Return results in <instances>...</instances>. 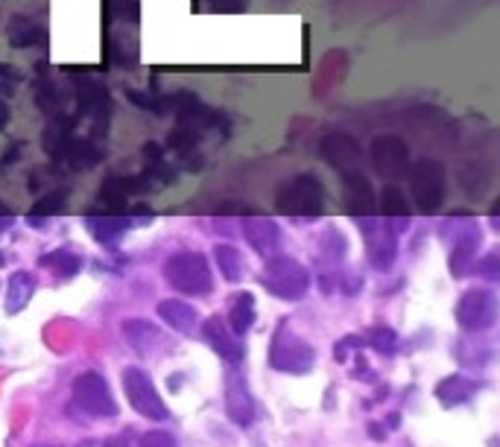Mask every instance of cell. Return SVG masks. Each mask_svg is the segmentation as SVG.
I'll list each match as a JSON object with an SVG mask.
<instances>
[{
    "label": "cell",
    "mask_w": 500,
    "mask_h": 447,
    "mask_svg": "<svg viewBox=\"0 0 500 447\" xmlns=\"http://www.w3.org/2000/svg\"><path fill=\"white\" fill-rule=\"evenodd\" d=\"M275 205H279V211L287 217H319L325 205V187L311 173L293 176L279 187Z\"/></svg>",
    "instance_id": "cell-1"
},
{
    "label": "cell",
    "mask_w": 500,
    "mask_h": 447,
    "mask_svg": "<svg viewBox=\"0 0 500 447\" xmlns=\"http://www.w3.org/2000/svg\"><path fill=\"white\" fill-rule=\"evenodd\" d=\"M164 281L185 295H208L214 278H211L208 261L196 252H179L164 261Z\"/></svg>",
    "instance_id": "cell-2"
},
{
    "label": "cell",
    "mask_w": 500,
    "mask_h": 447,
    "mask_svg": "<svg viewBox=\"0 0 500 447\" xmlns=\"http://www.w3.org/2000/svg\"><path fill=\"white\" fill-rule=\"evenodd\" d=\"M270 363L272 368L284 371V375H307L316 363V351L313 345H307L304 339L290 327V322L279 325V331L272 336V348H270Z\"/></svg>",
    "instance_id": "cell-3"
},
{
    "label": "cell",
    "mask_w": 500,
    "mask_h": 447,
    "mask_svg": "<svg viewBox=\"0 0 500 447\" xmlns=\"http://www.w3.org/2000/svg\"><path fill=\"white\" fill-rule=\"evenodd\" d=\"M263 290L284 302H296L311 290V272L293 258H270L261 275Z\"/></svg>",
    "instance_id": "cell-4"
},
{
    "label": "cell",
    "mask_w": 500,
    "mask_h": 447,
    "mask_svg": "<svg viewBox=\"0 0 500 447\" xmlns=\"http://www.w3.org/2000/svg\"><path fill=\"white\" fill-rule=\"evenodd\" d=\"M410 190H412V202H416L421 214H436L445 202V190H448L445 167L439 161H433V158H421L410 170Z\"/></svg>",
    "instance_id": "cell-5"
},
{
    "label": "cell",
    "mask_w": 500,
    "mask_h": 447,
    "mask_svg": "<svg viewBox=\"0 0 500 447\" xmlns=\"http://www.w3.org/2000/svg\"><path fill=\"white\" fill-rule=\"evenodd\" d=\"M497 319V295L486 286L465 290L460 304H456V322L468 334H483L495 325Z\"/></svg>",
    "instance_id": "cell-6"
},
{
    "label": "cell",
    "mask_w": 500,
    "mask_h": 447,
    "mask_svg": "<svg viewBox=\"0 0 500 447\" xmlns=\"http://www.w3.org/2000/svg\"><path fill=\"white\" fill-rule=\"evenodd\" d=\"M123 389H126V398L129 403L144 415V418H153V421H167L170 412L164 407L162 395L155 392V383L150 380L144 368L129 366L123 371Z\"/></svg>",
    "instance_id": "cell-7"
},
{
    "label": "cell",
    "mask_w": 500,
    "mask_h": 447,
    "mask_svg": "<svg viewBox=\"0 0 500 447\" xmlns=\"http://www.w3.org/2000/svg\"><path fill=\"white\" fill-rule=\"evenodd\" d=\"M73 401L94 418H114L117 415V403L112 398L109 383L97 371H85V375L73 380Z\"/></svg>",
    "instance_id": "cell-8"
},
{
    "label": "cell",
    "mask_w": 500,
    "mask_h": 447,
    "mask_svg": "<svg viewBox=\"0 0 500 447\" xmlns=\"http://www.w3.org/2000/svg\"><path fill=\"white\" fill-rule=\"evenodd\" d=\"M371 167L384 178H401L410 170V146L396 135H380L371 144Z\"/></svg>",
    "instance_id": "cell-9"
},
{
    "label": "cell",
    "mask_w": 500,
    "mask_h": 447,
    "mask_svg": "<svg viewBox=\"0 0 500 447\" xmlns=\"http://www.w3.org/2000/svg\"><path fill=\"white\" fill-rule=\"evenodd\" d=\"M360 222H363V234H366L369 263L380 272L389 269V266L396 263V254H398V234L389 226H380L375 217H366Z\"/></svg>",
    "instance_id": "cell-10"
},
{
    "label": "cell",
    "mask_w": 500,
    "mask_h": 447,
    "mask_svg": "<svg viewBox=\"0 0 500 447\" xmlns=\"http://www.w3.org/2000/svg\"><path fill=\"white\" fill-rule=\"evenodd\" d=\"M319 153L343 176L360 170V158H363V149H360V144L348 132H328L322 137V144H319Z\"/></svg>",
    "instance_id": "cell-11"
},
{
    "label": "cell",
    "mask_w": 500,
    "mask_h": 447,
    "mask_svg": "<svg viewBox=\"0 0 500 447\" xmlns=\"http://www.w3.org/2000/svg\"><path fill=\"white\" fill-rule=\"evenodd\" d=\"M226 412L238 427H249V424L254 421V401L249 395V386L234 368L226 377Z\"/></svg>",
    "instance_id": "cell-12"
},
{
    "label": "cell",
    "mask_w": 500,
    "mask_h": 447,
    "mask_svg": "<svg viewBox=\"0 0 500 447\" xmlns=\"http://www.w3.org/2000/svg\"><path fill=\"white\" fill-rule=\"evenodd\" d=\"M477 249H480V231L474 228V222H465V228L456 231L451 258H448L454 278H465L468 269L477 263Z\"/></svg>",
    "instance_id": "cell-13"
},
{
    "label": "cell",
    "mask_w": 500,
    "mask_h": 447,
    "mask_svg": "<svg viewBox=\"0 0 500 447\" xmlns=\"http://www.w3.org/2000/svg\"><path fill=\"white\" fill-rule=\"evenodd\" d=\"M346 182V205L348 211L354 214L357 219H366V217H375V194H371V185L369 178L363 176V170H354V173H346L343 176Z\"/></svg>",
    "instance_id": "cell-14"
},
{
    "label": "cell",
    "mask_w": 500,
    "mask_h": 447,
    "mask_svg": "<svg viewBox=\"0 0 500 447\" xmlns=\"http://www.w3.org/2000/svg\"><path fill=\"white\" fill-rule=\"evenodd\" d=\"M202 334H205V339L211 343V348H214L222 360H229L231 366H238L240 360H243V345H240V339L229 331L226 319L211 316L208 322L202 325Z\"/></svg>",
    "instance_id": "cell-15"
},
{
    "label": "cell",
    "mask_w": 500,
    "mask_h": 447,
    "mask_svg": "<svg viewBox=\"0 0 500 447\" xmlns=\"http://www.w3.org/2000/svg\"><path fill=\"white\" fill-rule=\"evenodd\" d=\"M243 237L249 240V246L263 254V258H272L275 252L281 246V231L275 226L272 219H263V217H249L243 219Z\"/></svg>",
    "instance_id": "cell-16"
},
{
    "label": "cell",
    "mask_w": 500,
    "mask_h": 447,
    "mask_svg": "<svg viewBox=\"0 0 500 447\" xmlns=\"http://www.w3.org/2000/svg\"><path fill=\"white\" fill-rule=\"evenodd\" d=\"M158 316H162V322H167L173 331L185 334V336H194L196 327H199L196 307H190L185 302H176V298H167V302L158 304Z\"/></svg>",
    "instance_id": "cell-17"
},
{
    "label": "cell",
    "mask_w": 500,
    "mask_h": 447,
    "mask_svg": "<svg viewBox=\"0 0 500 447\" xmlns=\"http://www.w3.org/2000/svg\"><path fill=\"white\" fill-rule=\"evenodd\" d=\"M123 336L138 354H153L155 345H162V331L146 322V319H129V322H123Z\"/></svg>",
    "instance_id": "cell-18"
},
{
    "label": "cell",
    "mask_w": 500,
    "mask_h": 447,
    "mask_svg": "<svg viewBox=\"0 0 500 447\" xmlns=\"http://www.w3.org/2000/svg\"><path fill=\"white\" fill-rule=\"evenodd\" d=\"M33 295H36V275H29L27 269L12 272L6 281V313H21Z\"/></svg>",
    "instance_id": "cell-19"
},
{
    "label": "cell",
    "mask_w": 500,
    "mask_h": 447,
    "mask_svg": "<svg viewBox=\"0 0 500 447\" xmlns=\"http://www.w3.org/2000/svg\"><path fill=\"white\" fill-rule=\"evenodd\" d=\"M380 211H384V217L392 222V231H404L410 226V205H407V196L401 194V190L396 185H387L384 190H380Z\"/></svg>",
    "instance_id": "cell-20"
},
{
    "label": "cell",
    "mask_w": 500,
    "mask_h": 447,
    "mask_svg": "<svg viewBox=\"0 0 500 447\" xmlns=\"http://www.w3.org/2000/svg\"><path fill=\"white\" fill-rule=\"evenodd\" d=\"M229 331L234 336H246L254 325V295L252 293H238L231 295V310H229Z\"/></svg>",
    "instance_id": "cell-21"
},
{
    "label": "cell",
    "mask_w": 500,
    "mask_h": 447,
    "mask_svg": "<svg viewBox=\"0 0 500 447\" xmlns=\"http://www.w3.org/2000/svg\"><path fill=\"white\" fill-rule=\"evenodd\" d=\"M474 392H477L474 380H468L465 375H451L436 386V401H439L442 407H460V403H465Z\"/></svg>",
    "instance_id": "cell-22"
},
{
    "label": "cell",
    "mask_w": 500,
    "mask_h": 447,
    "mask_svg": "<svg viewBox=\"0 0 500 447\" xmlns=\"http://www.w3.org/2000/svg\"><path fill=\"white\" fill-rule=\"evenodd\" d=\"M88 228L94 234V240H100L103 246H112V243H117L126 234L129 219L121 217V214H91Z\"/></svg>",
    "instance_id": "cell-23"
},
{
    "label": "cell",
    "mask_w": 500,
    "mask_h": 447,
    "mask_svg": "<svg viewBox=\"0 0 500 447\" xmlns=\"http://www.w3.org/2000/svg\"><path fill=\"white\" fill-rule=\"evenodd\" d=\"M38 41H45V27H38L33 18L15 15L9 21V45L12 47H33Z\"/></svg>",
    "instance_id": "cell-24"
},
{
    "label": "cell",
    "mask_w": 500,
    "mask_h": 447,
    "mask_svg": "<svg viewBox=\"0 0 500 447\" xmlns=\"http://www.w3.org/2000/svg\"><path fill=\"white\" fill-rule=\"evenodd\" d=\"M77 103L82 114H103V109H109V94H105L103 85H97L94 79H79Z\"/></svg>",
    "instance_id": "cell-25"
},
{
    "label": "cell",
    "mask_w": 500,
    "mask_h": 447,
    "mask_svg": "<svg viewBox=\"0 0 500 447\" xmlns=\"http://www.w3.org/2000/svg\"><path fill=\"white\" fill-rule=\"evenodd\" d=\"M214 258H217V266H220V275L229 284H238L243 278V258L234 246L220 243V246H214Z\"/></svg>",
    "instance_id": "cell-26"
},
{
    "label": "cell",
    "mask_w": 500,
    "mask_h": 447,
    "mask_svg": "<svg viewBox=\"0 0 500 447\" xmlns=\"http://www.w3.org/2000/svg\"><path fill=\"white\" fill-rule=\"evenodd\" d=\"M41 263L50 266V269L56 275H62V278H73V275L82 269V258L71 249H53L50 254L41 258Z\"/></svg>",
    "instance_id": "cell-27"
},
{
    "label": "cell",
    "mask_w": 500,
    "mask_h": 447,
    "mask_svg": "<svg viewBox=\"0 0 500 447\" xmlns=\"http://www.w3.org/2000/svg\"><path fill=\"white\" fill-rule=\"evenodd\" d=\"M65 202H68V190H53L45 199H38V205L33 208V214L27 217L29 226H45V219L53 217V214H62L65 211Z\"/></svg>",
    "instance_id": "cell-28"
},
{
    "label": "cell",
    "mask_w": 500,
    "mask_h": 447,
    "mask_svg": "<svg viewBox=\"0 0 500 447\" xmlns=\"http://www.w3.org/2000/svg\"><path fill=\"white\" fill-rule=\"evenodd\" d=\"M319 249H322V258H325V261L339 263V261L346 258L348 243H346V237H343L339 231H325L322 240H319Z\"/></svg>",
    "instance_id": "cell-29"
},
{
    "label": "cell",
    "mask_w": 500,
    "mask_h": 447,
    "mask_svg": "<svg viewBox=\"0 0 500 447\" xmlns=\"http://www.w3.org/2000/svg\"><path fill=\"white\" fill-rule=\"evenodd\" d=\"M369 345L378 351V354L392 357L398 351V336L392 327H371L369 331Z\"/></svg>",
    "instance_id": "cell-30"
},
{
    "label": "cell",
    "mask_w": 500,
    "mask_h": 447,
    "mask_svg": "<svg viewBox=\"0 0 500 447\" xmlns=\"http://www.w3.org/2000/svg\"><path fill=\"white\" fill-rule=\"evenodd\" d=\"M100 202L103 205H109L114 214L117 211L126 208V187H123V178H109V182L103 185L100 190Z\"/></svg>",
    "instance_id": "cell-31"
},
{
    "label": "cell",
    "mask_w": 500,
    "mask_h": 447,
    "mask_svg": "<svg viewBox=\"0 0 500 447\" xmlns=\"http://www.w3.org/2000/svg\"><path fill=\"white\" fill-rule=\"evenodd\" d=\"M18 85H21V73L12 68V65H6V62H0V94H12L18 91Z\"/></svg>",
    "instance_id": "cell-32"
},
{
    "label": "cell",
    "mask_w": 500,
    "mask_h": 447,
    "mask_svg": "<svg viewBox=\"0 0 500 447\" xmlns=\"http://www.w3.org/2000/svg\"><path fill=\"white\" fill-rule=\"evenodd\" d=\"M477 275H483L488 281H497L500 278V254L497 252H488L483 261H477Z\"/></svg>",
    "instance_id": "cell-33"
},
{
    "label": "cell",
    "mask_w": 500,
    "mask_h": 447,
    "mask_svg": "<svg viewBox=\"0 0 500 447\" xmlns=\"http://www.w3.org/2000/svg\"><path fill=\"white\" fill-rule=\"evenodd\" d=\"M141 447H179V444H176V439L170 433L153 430V433H146L144 439H141Z\"/></svg>",
    "instance_id": "cell-34"
},
{
    "label": "cell",
    "mask_w": 500,
    "mask_h": 447,
    "mask_svg": "<svg viewBox=\"0 0 500 447\" xmlns=\"http://www.w3.org/2000/svg\"><path fill=\"white\" fill-rule=\"evenodd\" d=\"M360 345H363V336H354V334L343 336V339H339V343L334 345V357H337V360H346L348 351H351V348H360Z\"/></svg>",
    "instance_id": "cell-35"
},
{
    "label": "cell",
    "mask_w": 500,
    "mask_h": 447,
    "mask_svg": "<svg viewBox=\"0 0 500 447\" xmlns=\"http://www.w3.org/2000/svg\"><path fill=\"white\" fill-rule=\"evenodd\" d=\"M337 284H343L346 293H357L360 286H363V278L354 275V272H348V275H337Z\"/></svg>",
    "instance_id": "cell-36"
},
{
    "label": "cell",
    "mask_w": 500,
    "mask_h": 447,
    "mask_svg": "<svg viewBox=\"0 0 500 447\" xmlns=\"http://www.w3.org/2000/svg\"><path fill=\"white\" fill-rule=\"evenodd\" d=\"M351 377H357V380H371L375 375H371V371H369V363H366V360H363V357H357V360H354V371H351Z\"/></svg>",
    "instance_id": "cell-37"
},
{
    "label": "cell",
    "mask_w": 500,
    "mask_h": 447,
    "mask_svg": "<svg viewBox=\"0 0 500 447\" xmlns=\"http://www.w3.org/2000/svg\"><path fill=\"white\" fill-rule=\"evenodd\" d=\"M369 435H371V439H375V442H387V427H384V424H369Z\"/></svg>",
    "instance_id": "cell-38"
},
{
    "label": "cell",
    "mask_w": 500,
    "mask_h": 447,
    "mask_svg": "<svg viewBox=\"0 0 500 447\" xmlns=\"http://www.w3.org/2000/svg\"><path fill=\"white\" fill-rule=\"evenodd\" d=\"M9 117H12V112H9V105H6L4 100H0V129H6Z\"/></svg>",
    "instance_id": "cell-39"
},
{
    "label": "cell",
    "mask_w": 500,
    "mask_h": 447,
    "mask_svg": "<svg viewBox=\"0 0 500 447\" xmlns=\"http://www.w3.org/2000/svg\"><path fill=\"white\" fill-rule=\"evenodd\" d=\"M18 161V146H12V149H6V158H4V167L6 164H15Z\"/></svg>",
    "instance_id": "cell-40"
},
{
    "label": "cell",
    "mask_w": 500,
    "mask_h": 447,
    "mask_svg": "<svg viewBox=\"0 0 500 447\" xmlns=\"http://www.w3.org/2000/svg\"><path fill=\"white\" fill-rule=\"evenodd\" d=\"M105 447H132V444L126 442V439H121V435H114V439L105 442Z\"/></svg>",
    "instance_id": "cell-41"
},
{
    "label": "cell",
    "mask_w": 500,
    "mask_h": 447,
    "mask_svg": "<svg viewBox=\"0 0 500 447\" xmlns=\"http://www.w3.org/2000/svg\"><path fill=\"white\" fill-rule=\"evenodd\" d=\"M0 219H12V208H9L4 199H0Z\"/></svg>",
    "instance_id": "cell-42"
},
{
    "label": "cell",
    "mask_w": 500,
    "mask_h": 447,
    "mask_svg": "<svg viewBox=\"0 0 500 447\" xmlns=\"http://www.w3.org/2000/svg\"><path fill=\"white\" fill-rule=\"evenodd\" d=\"M79 447H100V444H97V442H82Z\"/></svg>",
    "instance_id": "cell-43"
},
{
    "label": "cell",
    "mask_w": 500,
    "mask_h": 447,
    "mask_svg": "<svg viewBox=\"0 0 500 447\" xmlns=\"http://www.w3.org/2000/svg\"><path fill=\"white\" fill-rule=\"evenodd\" d=\"M12 219H0V234H4V226H9Z\"/></svg>",
    "instance_id": "cell-44"
},
{
    "label": "cell",
    "mask_w": 500,
    "mask_h": 447,
    "mask_svg": "<svg viewBox=\"0 0 500 447\" xmlns=\"http://www.w3.org/2000/svg\"><path fill=\"white\" fill-rule=\"evenodd\" d=\"M36 447H53V444H36Z\"/></svg>",
    "instance_id": "cell-45"
}]
</instances>
